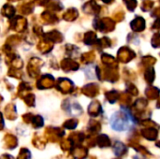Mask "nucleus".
I'll return each instance as SVG.
<instances>
[{
  "mask_svg": "<svg viewBox=\"0 0 160 159\" xmlns=\"http://www.w3.org/2000/svg\"><path fill=\"white\" fill-rule=\"evenodd\" d=\"M111 127L116 131H126L130 129L135 122L130 114V112L126 109H121L120 112H115L110 120Z\"/></svg>",
  "mask_w": 160,
  "mask_h": 159,
  "instance_id": "f257e3e1",
  "label": "nucleus"
}]
</instances>
